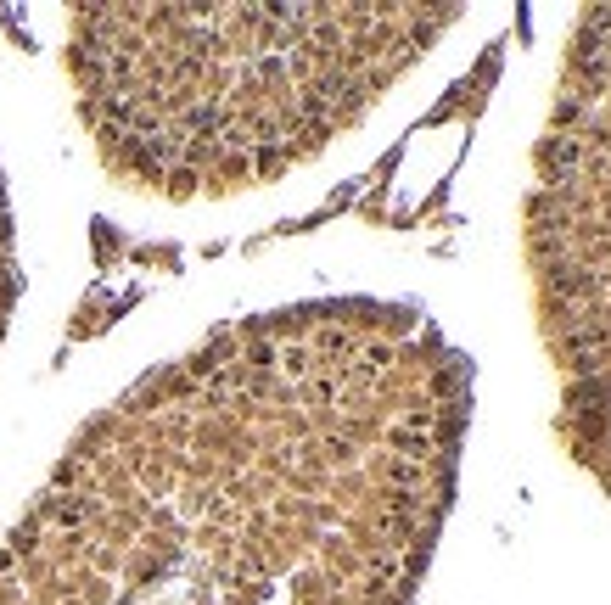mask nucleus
Here are the masks:
<instances>
[{
  "label": "nucleus",
  "mask_w": 611,
  "mask_h": 605,
  "mask_svg": "<svg viewBox=\"0 0 611 605\" xmlns=\"http://www.w3.org/2000/svg\"><path fill=\"white\" fill-rule=\"evenodd\" d=\"M365 488L292 398L169 365L0 544V605H393Z\"/></svg>",
  "instance_id": "f257e3e1"
},
{
  "label": "nucleus",
  "mask_w": 611,
  "mask_h": 605,
  "mask_svg": "<svg viewBox=\"0 0 611 605\" xmlns=\"http://www.w3.org/2000/svg\"><path fill=\"white\" fill-rule=\"evenodd\" d=\"M427 34L410 6H85L68 68L107 163L191 197L326 146Z\"/></svg>",
  "instance_id": "f03ea898"
},
{
  "label": "nucleus",
  "mask_w": 611,
  "mask_h": 605,
  "mask_svg": "<svg viewBox=\"0 0 611 605\" xmlns=\"http://www.w3.org/2000/svg\"><path fill=\"white\" fill-rule=\"evenodd\" d=\"M17 297V264H12V208H6V191H0V337H6V314H12Z\"/></svg>",
  "instance_id": "7ed1b4c3"
}]
</instances>
